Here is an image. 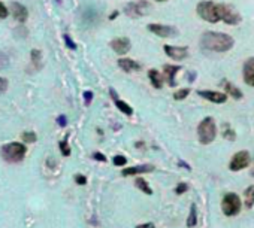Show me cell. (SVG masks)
I'll use <instances>...</instances> for the list:
<instances>
[{
    "instance_id": "1",
    "label": "cell",
    "mask_w": 254,
    "mask_h": 228,
    "mask_svg": "<svg viewBox=\"0 0 254 228\" xmlns=\"http://www.w3.org/2000/svg\"><path fill=\"white\" fill-rule=\"evenodd\" d=\"M233 38L226 33H217V32H207L201 38V46L202 49L212 51V52H226L232 49L233 46Z\"/></svg>"
},
{
    "instance_id": "2",
    "label": "cell",
    "mask_w": 254,
    "mask_h": 228,
    "mask_svg": "<svg viewBox=\"0 0 254 228\" xmlns=\"http://www.w3.org/2000/svg\"><path fill=\"white\" fill-rule=\"evenodd\" d=\"M196 12L202 20L215 24L223 21V3H215L212 0H204L196 8Z\"/></svg>"
},
{
    "instance_id": "3",
    "label": "cell",
    "mask_w": 254,
    "mask_h": 228,
    "mask_svg": "<svg viewBox=\"0 0 254 228\" xmlns=\"http://www.w3.org/2000/svg\"><path fill=\"white\" fill-rule=\"evenodd\" d=\"M197 136H199L201 144H204V145L212 144L217 136V125H215L214 118L208 117L201 121L199 127H197Z\"/></svg>"
},
{
    "instance_id": "4",
    "label": "cell",
    "mask_w": 254,
    "mask_h": 228,
    "mask_svg": "<svg viewBox=\"0 0 254 228\" xmlns=\"http://www.w3.org/2000/svg\"><path fill=\"white\" fill-rule=\"evenodd\" d=\"M25 152H27V148L23 144H18V142H11V144L2 148V157L8 163L23 161V158L25 157Z\"/></svg>"
},
{
    "instance_id": "5",
    "label": "cell",
    "mask_w": 254,
    "mask_h": 228,
    "mask_svg": "<svg viewBox=\"0 0 254 228\" xmlns=\"http://www.w3.org/2000/svg\"><path fill=\"white\" fill-rule=\"evenodd\" d=\"M241 207H242V203H241V198L238 194L228 192L223 197L221 209L226 216H236L241 212Z\"/></svg>"
},
{
    "instance_id": "6",
    "label": "cell",
    "mask_w": 254,
    "mask_h": 228,
    "mask_svg": "<svg viewBox=\"0 0 254 228\" xmlns=\"http://www.w3.org/2000/svg\"><path fill=\"white\" fill-rule=\"evenodd\" d=\"M151 11V3L147 0H136V2H130L124 8V14L129 18H140L145 17Z\"/></svg>"
},
{
    "instance_id": "7",
    "label": "cell",
    "mask_w": 254,
    "mask_h": 228,
    "mask_svg": "<svg viewBox=\"0 0 254 228\" xmlns=\"http://www.w3.org/2000/svg\"><path fill=\"white\" fill-rule=\"evenodd\" d=\"M148 30L153 35H157V36L164 38V39L177 38L180 35L177 27H174V25H164V24H148Z\"/></svg>"
},
{
    "instance_id": "8",
    "label": "cell",
    "mask_w": 254,
    "mask_h": 228,
    "mask_svg": "<svg viewBox=\"0 0 254 228\" xmlns=\"http://www.w3.org/2000/svg\"><path fill=\"white\" fill-rule=\"evenodd\" d=\"M251 163V158H250V154L247 151H239L236 152L232 160H231V164H229V168L232 172H239V170L248 167Z\"/></svg>"
},
{
    "instance_id": "9",
    "label": "cell",
    "mask_w": 254,
    "mask_h": 228,
    "mask_svg": "<svg viewBox=\"0 0 254 228\" xmlns=\"http://www.w3.org/2000/svg\"><path fill=\"white\" fill-rule=\"evenodd\" d=\"M241 14L232 6V5H226L223 3V21L226 24H231V25H236L241 22Z\"/></svg>"
},
{
    "instance_id": "10",
    "label": "cell",
    "mask_w": 254,
    "mask_h": 228,
    "mask_svg": "<svg viewBox=\"0 0 254 228\" xmlns=\"http://www.w3.org/2000/svg\"><path fill=\"white\" fill-rule=\"evenodd\" d=\"M164 52L174 60H184L188 55L187 46H172V45H164Z\"/></svg>"
},
{
    "instance_id": "11",
    "label": "cell",
    "mask_w": 254,
    "mask_h": 228,
    "mask_svg": "<svg viewBox=\"0 0 254 228\" xmlns=\"http://www.w3.org/2000/svg\"><path fill=\"white\" fill-rule=\"evenodd\" d=\"M197 94L204 99H207L208 102L217 103V104H223V103H226V100H228V94L220 93V91H202V90H199Z\"/></svg>"
},
{
    "instance_id": "12",
    "label": "cell",
    "mask_w": 254,
    "mask_h": 228,
    "mask_svg": "<svg viewBox=\"0 0 254 228\" xmlns=\"http://www.w3.org/2000/svg\"><path fill=\"white\" fill-rule=\"evenodd\" d=\"M181 70V66H172V64H164L163 66V76L166 82L169 83V87H177L175 75Z\"/></svg>"
},
{
    "instance_id": "13",
    "label": "cell",
    "mask_w": 254,
    "mask_h": 228,
    "mask_svg": "<svg viewBox=\"0 0 254 228\" xmlns=\"http://www.w3.org/2000/svg\"><path fill=\"white\" fill-rule=\"evenodd\" d=\"M111 48L114 49L117 54L124 55V54H127L130 51L132 43H130V41L127 38H117V39H114L111 42Z\"/></svg>"
},
{
    "instance_id": "14",
    "label": "cell",
    "mask_w": 254,
    "mask_h": 228,
    "mask_svg": "<svg viewBox=\"0 0 254 228\" xmlns=\"http://www.w3.org/2000/svg\"><path fill=\"white\" fill-rule=\"evenodd\" d=\"M151 172H154V166L153 164H142V166L124 168L121 172V175L127 178V176H135V175H140V173H151Z\"/></svg>"
},
{
    "instance_id": "15",
    "label": "cell",
    "mask_w": 254,
    "mask_h": 228,
    "mask_svg": "<svg viewBox=\"0 0 254 228\" xmlns=\"http://www.w3.org/2000/svg\"><path fill=\"white\" fill-rule=\"evenodd\" d=\"M109 94H111L112 100H114L115 106L121 110V113H124V115H127V117H132V115H133V107H132L130 104H127L124 100L118 99V96H117V93H115L114 88H111V90H109Z\"/></svg>"
},
{
    "instance_id": "16",
    "label": "cell",
    "mask_w": 254,
    "mask_h": 228,
    "mask_svg": "<svg viewBox=\"0 0 254 228\" xmlns=\"http://www.w3.org/2000/svg\"><path fill=\"white\" fill-rule=\"evenodd\" d=\"M242 76H244V81L247 85L254 87V57L245 62L244 69H242Z\"/></svg>"
},
{
    "instance_id": "17",
    "label": "cell",
    "mask_w": 254,
    "mask_h": 228,
    "mask_svg": "<svg viewBox=\"0 0 254 228\" xmlns=\"http://www.w3.org/2000/svg\"><path fill=\"white\" fill-rule=\"evenodd\" d=\"M11 6H12L11 9H12V15H14V18H15L17 21L24 22V21L27 20V17H29V12H27V8L23 6L21 3H17V2H14Z\"/></svg>"
},
{
    "instance_id": "18",
    "label": "cell",
    "mask_w": 254,
    "mask_h": 228,
    "mask_svg": "<svg viewBox=\"0 0 254 228\" xmlns=\"http://www.w3.org/2000/svg\"><path fill=\"white\" fill-rule=\"evenodd\" d=\"M118 66H120L124 72H127V73L140 70L139 63H136V62H133V60H130V59H120V60H118Z\"/></svg>"
},
{
    "instance_id": "19",
    "label": "cell",
    "mask_w": 254,
    "mask_h": 228,
    "mask_svg": "<svg viewBox=\"0 0 254 228\" xmlns=\"http://www.w3.org/2000/svg\"><path fill=\"white\" fill-rule=\"evenodd\" d=\"M148 78H150L151 85H153L154 88L160 90V88L163 87V78H162V75H160L156 69H151V70L148 72Z\"/></svg>"
},
{
    "instance_id": "20",
    "label": "cell",
    "mask_w": 254,
    "mask_h": 228,
    "mask_svg": "<svg viewBox=\"0 0 254 228\" xmlns=\"http://www.w3.org/2000/svg\"><path fill=\"white\" fill-rule=\"evenodd\" d=\"M224 88H226V93H228L229 96H232L235 100H239V99H242V91L238 88V87H235L233 83H231V82H224Z\"/></svg>"
},
{
    "instance_id": "21",
    "label": "cell",
    "mask_w": 254,
    "mask_h": 228,
    "mask_svg": "<svg viewBox=\"0 0 254 228\" xmlns=\"http://www.w3.org/2000/svg\"><path fill=\"white\" fill-rule=\"evenodd\" d=\"M244 200H245V206L247 209H251L254 206V185L248 187L244 192Z\"/></svg>"
},
{
    "instance_id": "22",
    "label": "cell",
    "mask_w": 254,
    "mask_h": 228,
    "mask_svg": "<svg viewBox=\"0 0 254 228\" xmlns=\"http://www.w3.org/2000/svg\"><path fill=\"white\" fill-rule=\"evenodd\" d=\"M135 185L142 191V192H145L147 195H151L153 194V189L150 188V185H148V182L144 179V178H136V181H135Z\"/></svg>"
},
{
    "instance_id": "23",
    "label": "cell",
    "mask_w": 254,
    "mask_h": 228,
    "mask_svg": "<svg viewBox=\"0 0 254 228\" xmlns=\"http://www.w3.org/2000/svg\"><path fill=\"white\" fill-rule=\"evenodd\" d=\"M196 224H197V209H196L194 205H191V207H190V215H188V218H187V227H188V228H193Z\"/></svg>"
},
{
    "instance_id": "24",
    "label": "cell",
    "mask_w": 254,
    "mask_h": 228,
    "mask_svg": "<svg viewBox=\"0 0 254 228\" xmlns=\"http://www.w3.org/2000/svg\"><path fill=\"white\" fill-rule=\"evenodd\" d=\"M223 137L228 140H232V142L236 139V133L233 131L231 124H223Z\"/></svg>"
},
{
    "instance_id": "25",
    "label": "cell",
    "mask_w": 254,
    "mask_h": 228,
    "mask_svg": "<svg viewBox=\"0 0 254 228\" xmlns=\"http://www.w3.org/2000/svg\"><path fill=\"white\" fill-rule=\"evenodd\" d=\"M190 94V90L188 88H184V90H178L175 94H174V99L175 100H184L187 96Z\"/></svg>"
},
{
    "instance_id": "26",
    "label": "cell",
    "mask_w": 254,
    "mask_h": 228,
    "mask_svg": "<svg viewBox=\"0 0 254 228\" xmlns=\"http://www.w3.org/2000/svg\"><path fill=\"white\" fill-rule=\"evenodd\" d=\"M60 151L65 157H69L70 155V148L68 145V139H65L63 142H60Z\"/></svg>"
},
{
    "instance_id": "27",
    "label": "cell",
    "mask_w": 254,
    "mask_h": 228,
    "mask_svg": "<svg viewBox=\"0 0 254 228\" xmlns=\"http://www.w3.org/2000/svg\"><path fill=\"white\" fill-rule=\"evenodd\" d=\"M23 139H24V142H27V144H32V142H36V134L32 131H25L24 134H23Z\"/></svg>"
},
{
    "instance_id": "28",
    "label": "cell",
    "mask_w": 254,
    "mask_h": 228,
    "mask_svg": "<svg viewBox=\"0 0 254 228\" xmlns=\"http://www.w3.org/2000/svg\"><path fill=\"white\" fill-rule=\"evenodd\" d=\"M32 62L35 63V66H41V52L38 49H33L32 51Z\"/></svg>"
},
{
    "instance_id": "29",
    "label": "cell",
    "mask_w": 254,
    "mask_h": 228,
    "mask_svg": "<svg viewBox=\"0 0 254 228\" xmlns=\"http://www.w3.org/2000/svg\"><path fill=\"white\" fill-rule=\"evenodd\" d=\"M112 161H114L115 166H124V164L127 163V158H126L124 155H115Z\"/></svg>"
},
{
    "instance_id": "30",
    "label": "cell",
    "mask_w": 254,
    "mask_h": 228,
    "mask_svg": "<svg viewBox=\"0 0 254 228\" xmlns=\"http://www.w3.org/2000/svg\"><path fill=\"white\" fill-rule=\"evenodd\" d=\"M187 189H188V185H187V184H180V185H178V187L175 188V192H177V194L180 195V194H184V192H185Z\"/></svg>"
},
{
    "instance_id": "31",
    "label": "cell",
    "mask_w": 254,
    "mask_h": 228,
    "mask_svg": "<svg viewBox=\"0 0 254 228\" xmlns=\"http://www.w3.org/2000/svg\"><path fill=\"white\" fill-rule=\"evenodd\" d=\"M6 88H8V81L5 78H0V94L5 93Z\"/></svg>"
},
{
    "instance_id": "32",
    "label": "cell",
    "mask_w": 254,
    "mask_h": 228,
    "mask_svg": "<svg viewBox=\"0 0 254 228\" xmlns=\"http://www.w3.org/2000/svg\"><path fill=\"white\" fill-rule=\"evenodd\" d=\"M75 182H76L78 185H86V184H87V178L82 176V175H76V176H75Z\"/></svg>"
},
{
    "instance_id": "33",
    "label": "cell",
    "mask_w": 254,
    "mask_h": 228,
    "mask_svg": "<svg viewBox=\"0 0 254 228\" xmlns=\"http://www.w3.org/2000/svg\"><path fill=\"white\" fill-rule=\"evenodd\" d=\"M8 17V8L0 2V18H6Z\"/></svg>"
},
{
    "instance_id": "34",
    "label": "cell",
    "mask_w": 254,
    "mask_h": 228,
    "mask_svg": "<svg viewBox=\"0 0 254 228\" xmlns=\"http://www.w3.org/2000/svg\"><path fill=\"white\" fill-rule=\"evenodd\" d=\"M84 100H86V104H90L93 100V93L92 91H86L84 93Z\"/></svg>"
},
{
    "instance_id": "35",
    "label": "cell",
    "mask_w": 254,
    "mask_h": 228,
    "mask_svg": "<svg viewBox=\"0 0 254 228\" xmlns=\"http://www.w3.org/2000/svg\"><path fill=\"white\" fill-rule=\"evenodd\" d=\"M65 42H66V45H68L70 49H76V45L73 43V41H72L68 35H65Z\"/></svg>"
},
{
    "instance_id": "36",
    "label": "cell",
    "mask_w": 254,
    "mask_h": 228,
    "mask_svg": "<svg viewBox=\"0 0 254 228\" xmlns=\"http://www.w3.org/2000/svg\"><path fill=\"white\" fill-rule=\"evenodd\" d=\"M93 158H94V160H99V161H102V163L106 161V157H105L103 154H100V152H94V154H93Z\"/></svg>"
},
{
    "instance_id": "37",
    "label": "cell",
    "mask_w": 254,
    "mask_h": 228,
    "mask_svg": "<svg viewBox=\"0 0 254 228\" xmlns=\"http://www.w3.org/2000/svg\"><path fill=\"white\" fill-rule=\"evenodd\" d=\"M136 228H156V225H154L153 222H147V224H140V225H138Z\"/></svg>"
},
{
    "instance_id": "38",
    "label": "cell",
    "mask_w": 254,
    "mask_h": 228,
    "mask_svg": "<svg viewBox=\"0 0 254 228\" xmlns=\"http://www.w3.org/2000/svg\"><path fill=\"white\" fill-rule=\"evenodd\" d=\"M57 123H59L62 127H65V125H66V117H59V118H57Z\"/></svg>"
},
{
    "instance_id": "39",
    "label": "cell",
    "mask_w": 254,
    "mask_h": 228,
    "mask_svg": "<svg viewBox=\"0 0 254 228\" xmlns=\"http://www.w3.org/2000/svg\"><path fill=\"white\" fill-rule=\"evenodd\" d=\"M117 15H118V12L115 11V12H112V15L109 17V20H115L117 18Z\"/></svg>"
},
{
    "instance_id": "40",
    "label": "cell",
    "mask_w": 254,
    "mask_h": 228,
    "mask_svg": "<svg viewBox=\"0 0 254 228\" xmlns=\"http://www.w3.org/2000/svg\"><path fill=\"white\" fill-rule=\"evenodd\" d=\"M251 175L254 176V166H253V170H251Z\"/></svg>"
},
{
    "instance_id": "41",
    "label": "cell",
    "mask_w": 254,
    "mask_h": 228,
    "mask_svg": "<svg viewBox=\"0 0 254 228\" xmlns=\"http://www.w3.org/2000/svg\"><path fill=\"white\" fill-rule=\"evenodd\" d=\"M156 2H167V0H156Z\"/></svg>"
}]
</instances>
